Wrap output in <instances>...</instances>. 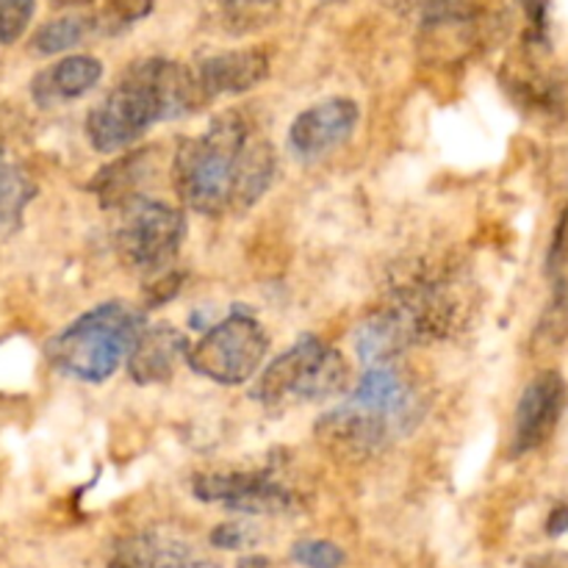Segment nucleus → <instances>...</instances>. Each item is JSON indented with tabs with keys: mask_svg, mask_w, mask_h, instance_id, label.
I'll return each mask as SVG.
<instances>
[{
	"mask_svg": "<svg viewBox=\"0 0 568 568\" xmlns=\"http://www.w3.org/2000/svg\"><path fill=\"white\" fill-rule=\"evenodd\" d=\"M205 103L194 72L170 59H144L128 67L116 87L89 111L87 136L98 153H120L153 125L181 120Z\"/></svg>",
	"mask_w": 568,
	"mask_h": 568,
	"instance_id": "1",
	"label": "nucleus"
},
{
	"mask_svg": "<svg viewBox=\"0 0 568 568\" xmlns=\"http://www.w3.org/2000/svg\"><path fill=\"white\" fill-rule=\"evenodd\" d=\"M144 327V311L114 300L87 311L55 333L44 344V355L61 375L83 383H103L120 369L125 355H131Z\"/></svg>",
	"mask_w": 568,
	"mask_h": 568,
	"instance_id": "2",
	"label": "nucleus"
},
{
	"mask_svg": "<svg viewBox=\"0 0 568 568\" xmlns=\"http://www.w3.org/2000/svg\"><path fill=\"white\" fill-rule=\"evenodd\" d=\"M247 144V125L233 111L216 116L203 136L186 139L172 161V183L183 203L205 216L231 209Z\"/></svg>",
	"mask_w": 568,
	"mask_h": 568,
	"instance_id": "3",
	"label": "nucleus"
},
{
	"mask_svg": "<svg viewBox=\"0 0 568 568\" xmlns=\"http://www.w3.org/2000/svg\"><path fill=\"white\" fill-rule=\"evenodd\" d=\"M347 381L349 366L344 355L322 338L303 336L261 372L253 397L258 403H281L288 394L300 399H327L342 394Z\"/></svg>",
	"mask_w": 568,
	"mask_h": 568,
	"instance_id": "4",
	"label": "nucleus"
},
{
	"mask_svg": "<svg viewBox=\"0 0 568 568\" xmlns=\"http://www.w3.org/2000/svg\"><path fill=\"white\" fill-rule=\"evenodd\" d=\"M270 349V336L264 325L247 311H231L222 322L211 325L197 342L189 347L186 364L192 372L222 383L239 386L258 375Z\"/></svg>",
	"mask_w": 568,
	"mask_h": 568,
	"instance_id": "5",
	"label": "nucleus"
},
{
	"mask_svg": "<svg viewBox=\"0 0 568 568\" xmlns=\"http://www.w3.org/2000/svg\"><path fill=\"white\" fill-rule=\"evenodd\" d=\"M186 239V220L170 203L136 197L122 205L116 253L136 272H161L178 258Z\"/></svg>",
	"mask_w": 568,
	"mask_h": 568,
	"instance_id": "6",
	"label": "nucleus"
},
{
	"mask_svg": "<svg viewBox=\"0 0 568 568\" xmlns=\"http://www.w3.org/2000/svg\"><path fill=\"white\" fill-rule=\"evenodd\" d=\"M568 403V383L560 372L547 369L532 377L521 392L514 414V433H510V458H521L544 444L558 430Z\"/></svg>",
	"mask_w": 568,
	"mask_h": 568,
	"instance_id": "7",
	"label": "nucleus"
},
{
	"mask_svg": "<svg viewBox=\"0 0 568 568\" xmlns=\"http://www.w3.org/2000/svg\"><path fill=\"white\" fill-rule=\"evenodd\" d=\"M200 503L222 505L250 516L283 514L292 505L286 488L264 471H225V475H200L192 486Z\"/></svg>",
	"mask_w": 568,
	"mask_h": 568,
	"instance_id": "8",
	"label": "nucleus"
},
{
	"mask_svg": "<svg viewBox=\"0 0 568 568\" xmlns=\"http://www.w3.org/2000/svg\"><path fill=\"white\" fill-rule=\"evenodd\" d=\"M358 103L349 98H331L300 111L288 128V150L297 159H320L353 136L358 125Z\"/></svg>",
	"mask_w": 568,
	"mask_h": 568,
	"instance_id": "9",
	"label": "nucleus"
},
{
	"mask_svg": "<svg viewBox=\"0 0 568 568\" xmlns=\"http://www.w3.org/2000/svg\"><path fill=\"white\" fill-rule=\"evenodd\" d=\"M194 75L205 100L244 94L270 75V55L258 48L225 50V53H214L200 61Z\"/></svg>",
	"mask_w": 568,
	"mask_h": 568,
	"instance_id": "10",
	"label": "nucleus"
},
{
	"mask_svg": "<svg viewBox=\"0 0 568 568\" xmlns=\"http://www.w3.org/2000/svg\"><path fill=\"white\" fill-rule=\"evenodd\" d=\"M189 347L178 327L166 325H148L139 336L136 347L128 355V375L139 383V386H153V383H166L175 375L178 364L186 361Z\"/></svg>",
	"mask_w": 568,
	"mask_h": 568,
	"instance_id": "11",
	"label": "nucleus"
},
{
	"mask_svg": "<svg viewBox=\"0 0 568 568\" xmlns=\"http://www.w3.org/2000/svg\"><path fill=\"white\" fill-rule=\"evenodd\" d=\"M100 78H103V64L94 55H67L33 78L31 94L37 105L53 109L87 94L89 89L98 87Z\"/></svg>",
	"mask_w": 568,
	"mask_h": 568,
	"instance_id": "12",
	"label": "nucleus"
},
{
	"mask_svg": "<svg viewBox=\"0 0 568 568\" xmlns=\"http://www.w3.org/2000/svg\"><path fill=\"white\" fill-rule=\"evenodd\" d=\"M355 403L366 405V408L386 414L388 419L397 422L403 430H408L416 422V397L410 392L408 383L388 366H372L358 383L353 394Z\"/></svg>",
	"mask_w": 568,
	"mask_h": 568,
	"instance_id": "13",
	"label": "nucleus"
},
{
	"mask_svg": "<svg viewBox=\"0 0 568 568\" xmlns=\"http://www.w3.org/2000/svg\"><path fill=\"white\" fill-rule=\"evenodd\" d=\"M128 560L133 568H205V558L181 538L159 536H136L128 541Z\"/></svg>",
	"mask_w": 568,
	"mask_h": 568,
	"instance_id": "14",
	"label": "nucleus"
},
{
	"mask_svg": "<svg viewBox=\"0 0 568 568\" xmlns=\"http://www.w3.org/2000/svg\"><path fill=\"white\" fill-rule=\"evenodd\" d=\"M150 150H139V153H128L122 159H116L114 164H109L105 170L98 172L92 183V192L98 194L100 203L105 209H122L131 200L142 197L139 194V183L144 181V161H148Z\"/></svg>",
	"mask_w": 568,
	"mask_h": 568,
	"instance_id": "15",
	"label": "nucleus"
},
{
	"mask_svg": "<svg viewBox=\"0 0 568 568\" xmlns=\"http://www.w3.org/2000/svg\"><path fill=\"white\" fill-rule=\"evenodd\" d=\"M275 150L270 142H261V139H250L247 150H244L242 170H239L236 189H233V211H244L255 203L258 197H264L266 189L275 181Z\"/></svg>",
	"mask_w": 568,
	"mask_h": 568,
	"instance_id": "16",
	"label": "nucleus"
},
{
	"mask_svg": "<svg viewBox=\"0 0 568 568\" xmlns=\"http://www.w3.org/2000/svg\"><path fill=\"white\" fill-rule=\"evenodd\" d=\"M31 194L33 186L26 178V172L17 164H11L9 155L0 150V233L20 222Z\"/></svg>",
	"mask_w": 568,
	"mask_h": 568,
	"instance_id": "17",
	"label": "nucleus"
},
{
	"mask_svg": "<svg viewBox=\"0 0 568 568\" xmlns=\"http://www.w3.org/2000/svg\"><path fill=\"white\" fill-rule=\"evenodd\" d=\"M94 28V20L89 17H59V20H50L33 33L31 48L39 55H55L72 50L75 44L83 42L89 31Z\"/></svg>",
	"mask_w": 568,
	"mask_h": 568,
	"instance_id": "18",
	"label": "nucleus"
},
{
	"mask_svg": "<svg viewBox=\"0 0 568 568\" xmlns=\"http://www.w3.org/2000/svg\"><path fill=\"white\" fill-rule=\"evenodd\" d=\"M568 338V286H552V300L544 308L532 333V347L536 349H558Z\"/></svg>",
	"mask_w": 568,
	"mask_h": 568,
	"instance_id": "19",
	"label": "nucleus"
},
{
	"mask_svg": "<svg viewBox=\"0 0 568 568\" xmlns=\"http://www.w3.org/2000/svg\"><path fill=\"white\" fill-rule=\"evenodd\" d=\"M153 11V0H111L100 17H94V28L103 33H120L136 20Z\"/></svg>",
	"mask_w": 568,
	"mask_h": 568,
	"instance_id": "20",
	"label": "nucleus"
},
{
	"mask_svg": "<svg viewBox=\"0 0 568 568\" xmlns=\"http://www.w3.org/2000/svg\"><path fill=\"white\" fill-rule=\"evenodd\" d=\"M547 275L552 286H568V200L555 220L552 236H549Z\"/></svg>",
	"mask_w": 568,
	"mask_h": 568,
	"instance_id": "21",
	"label": "nucleus"
},
{
	"mask_svg": "<svg viewBox=\"0 0 568 568\" xmlns=\"http://www.w3.org/2000/svg\"><path fill=\"white\" fill-rule=\"evenodd\" d=\"M292 558L303 568H342L347 555L338 544L322 541V538H303L292 547Z\"/></svg>",
	"mask_w": 568,
	"mask_h": 568,
	"instance_id": "22",
	"label": "nucleus"
},
{
	"mask_svg": "<svg viewBox=\"0 0 568 568\" xmlns=\"http://www.w3.org/2000/svg\"><path fill=\"white\" fill-rule=\"evenodd\" d=\"M37 0H0V44H14L28 31Z\"/></svg>",
	"mask_w": 568,
	"mask_h": 568,
	"instance_id": "23",
	"label": "nucleus"
},
{
	"mask_svg": "<svg viewBox=\"0 0 568 568\" xmlns=\"http://www.w3.org/2000/svg\"><path fill=\"white\" fill-rule=\"evenodd\" d=\"M258 541V532L253 525H244V521H227V525L214 527L211 532V547L225 549V552H239V549H250Z\"/></svg>",
	"mask_w": 568,
	"mask_h": 568,
	"instance_id": "24",
	"label": "nucleus"
},
{
	"mask_svg": "<svg viewBox=\"0 0 568 568\" xmlns=\"http://www.w3.org/2000/svg\"><path fill=\"white\" fill-rule=\"evenodd\" d=\"M568 532V505H558V508H552V514H549L547 519V536L552 538H560Z\"/></svg>",
	"mask_w": 568,
	"mask_h": 568,
	"instance_id": "25",
	"label": "nucleus"
},
{
	"mask_svg": "<svg viewBox=\"0 0 568 568\" xmlns=\"http://www.w3.org/2000/svg\"><path fill=\"white\" fill-rule=\"evenodd\" d=\"M527 568H568V555L566 552L538 555V558L527 560Z\"/></svg>",
	"mask_w": 568,
	"mask_h": 568,
	"instance_id": "26",
	"label": "nucleus"
},
{
	"mask_svg": "<svg viewBox=\"0 0 568 568\" xmlns=\"http://www.w3.org/2000/svg\"><path fill=\"white\" fill-rule=\"evenodd\" d=\"M277 0H227V9L233 11H255L266 9V6H275Z\"/></svg>",
	"mask_w": 568,
	"mask_h": 568,
	"instance_id": "27",
	"label": "nucleus"
},
{
	"mask_svg": "<svg viewBox=\"0 0 568 568\" xmlns=\"http://www.w3.org/2000/svg\"><path fill=\"white\" fill-rule=\"evenodd\" d=\"M236 568H270V560H266L264 555H244L236 564Z\"/></svg>",
	"mask_w": 568,
	"mask_h": 568,
	"instance_id": "28",
	"label": "nucleus"
},
{
	"mask_svg": "<svg viewBox=\"0 0 568 568\" xmlns=\"http://www.w3.org/2000/svg\"><path fill=\"white\" fill-rule=\"evenodd\" d=\"M55 3H61V6H87V3H92V0H55Z\"/></svg>",
	"mask_w": 568,
	"mask_h": 568,
	"instance_id": "29",
	"label": "nucleus"
},
{
	"mask_svg": "<svg viewBox=\"0 0 568 568\" xmlns=\"http://www.w3.org/2000/svg\"><path fill=\"white\" fill-rule=\"evenodd\" d=\"M109 568H133V566H131V564H128V560L116 558V560H111V564H109Z\"/></svg>",
	"mask_w": 568,
	"mask_h": 568,
	"instance_id": "30",
	"label": "nucleus"
},
{
	"mask_svg": "<svg viewBox=\"0 0 568 568\" xmlns=\"http://www.w3.org/2000/svg\"><path fill=\"white\" fill-rule=\"evenodd\" d=\"M327 3H344V0H327Z\"/></svg>",
	"mask_w": 568,
	"mask_h": 568,
	"instance_id": "31",
	"label": "nucleus"
}]
</instances>
